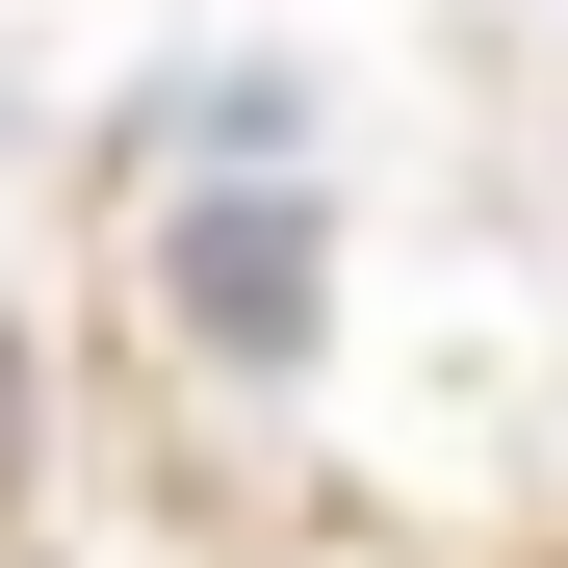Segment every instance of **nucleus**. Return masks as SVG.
Segmentation results:
<instances>
[{
  "mask_svg": "<svg viewBox=\"0 0 568 568\" xmlns=\"http://www.w3.org/2000/svg\"><path fill=\"white\" fill-rule=\"evenodd\" d=\"M181 336H207V362H311V207H284V181L181 233Z\"/></svg>",
  "mask_w": 568,
  "mask_h": 568,
  "instance_id": "obj_1",
  "label": "nucleus"
}]
</instances>
